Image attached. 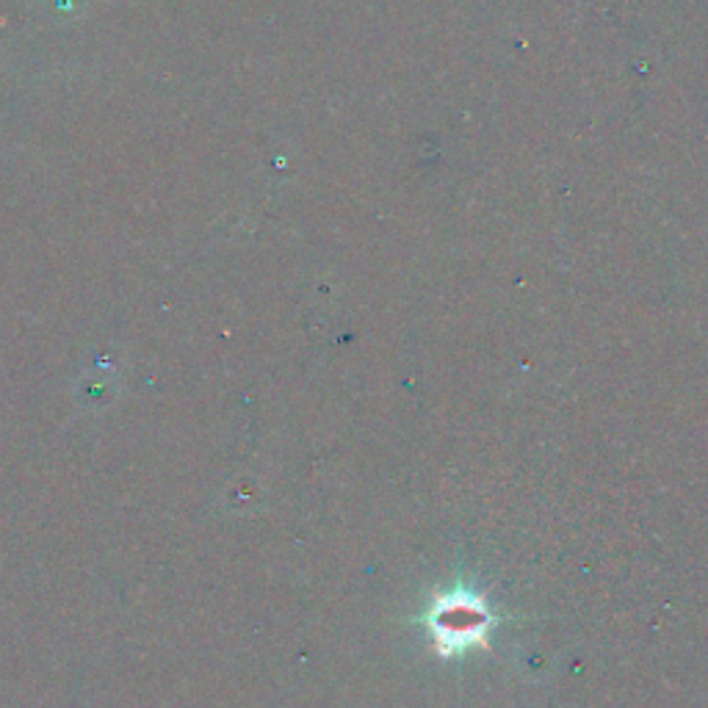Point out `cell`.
I'll use <instances>...</instances> for the list:
<instances>
[{
    "mask_svg": "<svg viewBox=\"0 0 708 708\" xmlns=\"http://www.w3.org/2000/svg\"><path fill=\"white\" fill-rule=\"evenodd\" d=\"M429 634H432L434 654L449 656L465 654L468 648H488V628L493 615L484 606L482 595L471 589H454L434 598L423 615Z\"/></svg>",
    "mask_w": 708,
    "mask_h": 708,
    "instance_id": "cell-1",
    "label": "cell"
}]
</instances>
